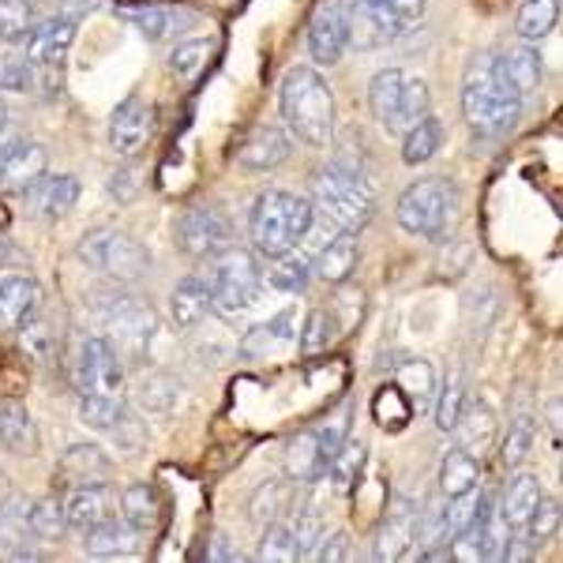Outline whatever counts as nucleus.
<instances>
[{
    "mask_svg": "<svg viewBox=\"0 0 563 563\" xmlns=\"http://www.w3.org/2000/svg\"><path fill=\"white\" fill-rule=\"evenodd\" d=\"M522 102L526 98L507 79L496 53H477L466 65V76H462V117L477 135L496 140V135L511 132L522 113Z\"/></svg>",
    "mask_w": 563,
    "mask_h": 563,
    "instance_id": "f257e3e1",
    "label": "nucleus"
},
{
    "mask_svg": "<svg viewBox=\"0 0 563 563\" xmlns=\"http://www.w3.org/2000/svg\"><path fill=\"white\" fill-rule=\"evenodd\" d=\"M282 121L308 147H327L334 135V95L316 68L297 65L286 71L278 90Z\"/></svg>",
    "mask_w": 563,
    "mask_h": 563,
    "instance_id": "f03ea898",
    "label": "nucleus"
},
{
    "mask_svg": "<svg viewBox=\"0 0 563 563\" xmlns=\"http://www.w3.org/2000/svg\"><path fill=\"white\" fill-rule=\"evenodd\" d=\"M312 222H316V211L308 199L282 192V188H271V192H263L249 211V241L260 256L282 260L308 238Z\"/></svg>",
    "mask_w": 563,
    "mask_h": 563,
    "instance_id": "7ed1b4c3",
    "label": "nucleus"
},
{
    "mask_svg": "<svg viewBox=\"0 0 563 563\" xmlns=\"http://www.w3.org/2000/svg\"><path fill=\"white\" fill-rule=\"evenodd\" d=\"M312 211L323 218L327 225L342 233H357L361 225L372 222L376 211V192L365 177L357 174L346 162H331L320 174L312 177Z\"/></svg>",
    "mask_w": 563,
    "mask_h": 563,
    "instance_id": "20e7f679",
    "label": "nucleus"
},
{
    "mask_svg": "<svg viewBox=\"0 0 563 563\" xmlns=\"http://www.w3.org/2000/svg\"><path fill=\"white\" fill-rule=\"evenodd\" d=\"M368 106L390 135H406L421 117H429V84L402 68H384L368 84Z\"/></svg>",
    "mask_w": 563,
    "mask_h": 563,
    "instance_id": "39448f33",
    "label": "nucleus"
},
{
    "mask_svg": "<svg viewBox=\"0 0 563 563\" xmlns=\"http://www.w3.org/2000/svg\"><path fill=\"white\" fill-rule=\"evenodd\" d=\"M76 256L84 267L113 278L117 286H132V282H140L151 271V252L132 233L109 230V225L87 230L84 241L76 244Z\"/></svg>",
    "mask_w": 563,
    "mask_h": 563,
    "instance_id": "423d86ee",
    "label": "nucleus"
},
{
    "mask_svg": "<svg viewBox=\"0 0 563 563\" xmlns=\"http://www.w3.org/2000/svg\"><path fill=\"white\" fill-rule=\"evenodd\" d=\"M207 294H211V308L222 316H241L244 308L256 301L260 294V260L252 256L249 249H222L218 256H211V267H207Z\"/></svg>",
    "mask_w": 563,
    "mask_h": 563,
    "instance_id": "0eeeda50",
    "label": "nucleus"
},
{
    "mask_svg": "<svg viewBox=\"0 0 563 563\" xmlns=\"http://www.w3.org/2000/svg\"><path fill=\"white\" fill-rule=\"evenodd\" d=\"M455 207H459V196L448 180L424 177V180H413V185L398 196L395 218L406 233L432 241V238H443V230H448L451 218H455Z\"/></svg>",
    "mask_w": 563,
    "mask_h": 563,
    "instance_id": "6e6552de",
    "label": "nucleus"
},
{
    "mask_svg": "<svg viewBox=\"0 0 563 563\" xmlns=\"http://www.w3.org/2000/svg\"><path fill=\"white\" fill-rule=\"evenodd\" d=\"M98 316H102L106 323V339L113 342L117 353H121V361H143V353L154 342V312L147 305L140 301V297H129V294H109V297H98Z\"/></svg>",
    "mask_w": 563,
    "mask_h": 563,
    "instance_id": "1a4fd4ad",
    "label": "nucleus"
},
{
    "mask_svg": "<svg viewBox=\"0 0 563 563\" xmlns=\"http://www.w3.org/2000/svg\"><path fill=\"white\" fill-rule=\"evenodd\" d=\"M71 387L79 395H109L121 398L124 390V365L121 353L106 334H87L71 357Z\"/></svg>",
    "mask_w": 563,
    "mask_h": 563,
    "instance_id": "9d476101",
    "label": "nucleus"
},
{
    "mask_svg": "<svg viewBox=\"0 0 563 563\" xmlns=\"http://www.w3.org/2000/svg\"><path fill=\"white\" fill-rule=\"evenodd\" d=\"M406 34V23L390 12L387 0H350L346 4V42L353 49H384Z\"/></svg>",
    "mask_w": 563,
    "mask_h": 563,
    "instance_id": "9b49d317",
    "label": "nucleus"
},
{
    "mask_svg": "<svg viewBox=\"0 0 563 563\" xmlns=\"http://www.w3.org/2000/svg\"><path fill=\"white\" fill-rule=\"evenodd\" d=\"M230 241H233V225L218 207H192L177 222V249L188 260H211L222 249H230Z\"/></svg>",
    "mask_w": 563,
    "mask_h": 563,
    "instance_id": "f8f14e48",
    "label": "nucleus"
},
{
    "mask_svg": "<svg viewBox=\"0 0 563 563\" xmlns=\"http://www.w3.org/2000/svg\"><path fill=\"white\" fill-rule=\"evenodd\" d=\"M417 526H421V511H417L413 504H406V499H395V504L387 507L384 522H379L376 544H372V556H376L379 563L413 556Z\"/></svg>",
    "mask_w": 563,
    "mask_h": 563,
    "instance_id": "ddd939ff",
    "label": "nucleus"
},
{
    "mask_svg": "<svg viewBox=\"0 0 563 563\" xmlns=\"http://www.w3.org/2000/svg\"><path fill=\"white\" fill-rule=\"evenodd\" d=\"M71 42H76V20L71 15H49L42 23H31V31L23 34V60H31L34 68L60 65Z\"/></svg>",
    "mask_w": 563,
    "mask_h": 563,
    "instance_id": "4468645a",
    "label": "nucleus"
},
{
    "mask_svg": "<svg viewBox=\"0 0 563 563\" xmlns=\"http://www.w3.org/2000/svg\"><path fill=\"white\" fill-rule=\"evenodd\" d=\"M346 4L331 0L316 12V20L308 23V57L316 65H339L346 53Z\"/></svg>",
    "mask_w": 563,
    "mask_h": 563,
    "instance_id": "2eb2a0df",
    "label": "nucleus"
},
{
    "mask_svg": "<svg viewBox=\"0 0 563 563\" xmlns=\"http://www.w3.org/2000/svg\"><path fill=\"white\" fill-rule=\"evenodd\" d=\"M23 196H26V211H31L34 218H42V222H57V218H65L71 207H76L79 180L71 174H42Z\"/></svg>",
    "mask_w": 563,
    "mask_h": 563,
    "instance_id": "dca6fc26",
    "label": "nucleus"
},
{
    "mask_svg": "<svg viewBox=\"0 0 563 563\" xmlns=\"http://www.w3.org/2000/svg\"><path fill=\"white\" fill-rule=\"evenodd\" d=\"M151 121H154L151 106L143 102L140 95H129L117 106L113 121H109V147L121 154V158H132V154L143 151V143H147Z\"/></svg>",
    "mask_w": 563,
    "mask_h": 563,
    "instance_id": "f3484780",
    "label": "nucleus"
},
{
    "mask_svg": "<svg viewBox=\"0 0 563 563\" xmlns=\"http://www.w3.org/2000/svg\"><path fill=\"white\" fill-rule=\"evenodd\" d=\"M45 174V147L38 143H15L0 151V192H26Z\"/></svg>",
    "mask_w": 563,
    "mask_h": 563,
    "instance_id": "a211bd4d",
    "label": "nucleus"
},
{
    "mask_svg": "<svg viewBox=\"0 0 563 563\" xmlns=\"http://www.w3.org/2000/svg\"><path fill=\"white\" fill-rule=\"evenodd\" d=\"M289 158V140L278 124H260L244 135L238 162L244 169H256V174H267V169H278L282 162Z\"/></svg>",
    "mask_w": 563,
    "mask_h": 563,
    "instance_id": "6ab92c4d",
    "label": "nucleus"
},
{
    "mask_svg": "<svg viewBox=\"0 0 563 563\" xmlns=\"http://www.w3.org/2000/svg\"><path fill=\"white\" fill-rule=\"evenodd\" d=\"M135 549H140V530H132L124 519H113L109 515L106 522L90 526L84 530V552L95 560H129L135 556Z\"/></svg>",
    "mask_w": 563,
    "mask_h": 563,
    "instance_id": "aec40b11",
    "label": "nucleus"
},
{
    "mask_svg": "<svg viewBox=\"0 0 563 563\" xmlns=\"http://www.w3.org/2000/svg\"><path fill=\"white\" fill-rule=\"evenodd\" d=\"M124 20L140 26L143 38L169 42V38H180V34L196 23V15L188 12V8H177V4H147V8H129Z\"/></svg>",
    "mask_w": 563,
    "mask_h": 563,
    "instance_id": "412c9836",
    "label": "nucleus"
},
{
    "mask_svg": "<svg viewBox=\"0 0 563 563\" xmlns=\"http://www.w3.org/2000/svg\"><path fill=\"white\" fill-rule=\"evenodd\" d=\"M113 515V493L98 481V485H76L65 499V519L68 530H90V526L106 522Z\"/></svg>",
    "mask_w": 563,
    "mask_h": 563,
    "instance_id": "4be33fe9",
    "label": "nucleus"
},
{
    "mask_svg": "<svg viewBox=\"0 0 563 563\" xmlns=\"http://www.w3.org/2000/svg\"><path fill=\"white\" fill-rule=\"evenodd\" d=\"M31 499L26 496H8L0 504V549H8L20 560H34L38 552L31 549Z\"/></svg>",
    "mask_w": 563,
    "mask_h": 563,
    "instance_id": "5701e85b",
    "label": "nucleus"
},
{
    "mask_svg": "<svg viewBox=\"0 0 563 563\" xmlns=\"http://www.w3.org/2000/svg\"><path fill=\"white\" fill-rule=\"evenodd\" d=\"M357 260H361V249H357V238L353 233H334L331 244H323L320 256L312 260V275L331 282V286H339V282H346L353 271H357Z\"/></svg>",
    "mask_w": 563,
    "mask_h": 563,
    "instance_id": "b1692460",
    "label": "nucleus"
},
{
    "mask_svg": "<svg viewBox=\"0 0 563 563\" xmlns=\"http://www.w3.org/2000/svg\"><path fill=\"white\" fill-rule=\"evenodd\" d=\"M38 282L26 275H4L0 278V327H20L26 316L38 312Z\"/></svg>",
    "mask_w": 563,
    "mask_h": 563,
    "instance_id": "393cba45",
    "label": "nucleus"
},
{
    "mask_svg": "<svg viewBox=\"0 0 563 563\" xmlns=\"http://www.w3.org/2000/svg\"><path fill=\"white\" fill-rule=\"evenodd\" d=\"M211 312V294H207V282L203 278H185L174 286L169 294V320H174L180 331H192L207 320Z\"/></svg>",
    "mask_w": 563,
    "mask_h": 563,
    "instance_id": "a878e982",
    "label": "nucleus"
},
{
    "mask_svg": "<svg viewBox=\"0 0 563 563\" xmlns=\"http://www.w3.org/2000/svg\"><path fill=\"white\" fill-rule=\"evenodd\" d=\"M109 470H113V462L95 443H71L65 455H60V474L71 485H98V481L109 477Z\"/></svg>",
    "mask_w": 563,
    "mask_h": 563,
    "instance_id": "bb28decb",
    "label": "nucleus"
},
{
    "mask_svg": "<svg viewBox=\"0 0 563 563\" xmlns=\"http://www.w3.org/2000/svg\"><path fill=\"white\" fill-rule=\"evenodd\" d=\"M0 443L15 455H34L38 451V429H34V417L20 402L0 406Z\"/></svg>",
    "mask_w": 563,
    "mask_h": 563,
    "instance_id": "cd10ccee",
    "label": "nucleus"
},
{
    "mask_svg": "<svg viewBox=\"0 0 563 563\" xmlns=\"http://www.w3.org/2000/svg\"><path fill=\"white\" fill-rule=\"evenodd\" d=\"M286 474L294 481H301V485H312V481H320L327 474V459L320 451V440H316V432H301L289 440L286 448Z\"/></svg>",
    "mask_w": 563,
    "mask_h": 563,
    "instance_id": "c85d7f7f",
    "label": "nucleus"
},
{
    "mask_svg": "<svg viewBox=\"0 0 563 563\" xmlns=\"http://www.w3.org/2000/svg\"><path fill=\"white\" fill-rule=\"evenodd\" d=\"M538 499H541V481L533 474H515L504 488V507H499V515H504V522L511 526V530H522L530 511L538 507Z\"/></svg>",
    "mask_w": 563,
    "mask_h": 563,
    "instance_id": "c756f323",
    "label": "nucleus"
},
{
    "mask_svg": "<svg viewBox=\"0 0 563 563\" xmlns=\"http://www.w3.org/2000/svg\"><path fill=\"white\" fill-rule=\"evenodd\" d=\"M481 485V466H477V455H470L466 448H455L448 451L440 462V493L443 496H462L470 488Z\"/></svg>",
    "mask_w": 563,
    "mask_h": 563,
    "instance_id": "7c9ffc66",
    "label": "nucleus"
},
{
    "mask_svg": "<svg viewBox=\"0 0 563 563\" xmlns=\"http://www.w3.org/2000/svg\"><path fill=\"white\" fill-rule=\"evenodd\" d=\"M499 65H504L507 71V79L515 84V90L526 98V95H533V90L541 87V76H544V65H541V57L533 53V45H515V49H507L504 57H499Z\"/></svg>",
    "mask_w": 563,
    "mask_h": 563,
    "instance_id": "2f4dec72",
    "label": "nucleus"
},
{
    "mask_svg": "<svg viewBox=\"0 0 563 563\" xmlns=\"http://www.w3.org/2000/svg\"><path fill=\"white\" fill-rule=\"evenodd\" d=\"M462 448L470 451V455H477V451H488L493 448V435H496V417L488 410L485 402H466V410H462L459 424H455Z\"/></svg>",
    "mask_w": 563,
    "mask_h": 563,
    "instance_id": "473e14b6",
    "label": "nucleus"
},
{
    "mask_svg": "<svg viewBox=\"0 0 563 563\" xmlns=\"http://www.w3.org/2000/svg\"><path fill=\"white\" fill-rule=\"evenodd\" d=\"M493 504L485 493H477V488H470V493H462V496H448V507L440 511V526H443V541H451V538H459L462 530H470L474 526V519L485 507Z\"/></svg>",
    "mask_w": 563,
    "mask_h": 563,
    "instance_id": "72a5a7b5",
    "label": "nucleus"
},
{
    "mask_svg": "<svg viewBox=\"0 0 563 563\" xmlns=\"http://www.w3.org/2000/svg\"><path fill=\"white\" fill-rule=\"evenodd\" d=\"M556 20H560V0H526L519 15H515V31H519V38L526 45H533L549 38Z\"/></svg>",
    "mask_w": 563,
    "mask_h": 563,
    "instance_id": "f704fd0d",
    "label": "nucleus"
},
{
    "mask_svg": "<svg viewBox=\"0 0 563 563\" xmlns=\"http://www.w3.org/2000/svg\"><path fill=\"white\" fill-rule=\"evenodd\" d=\"M440 147H443V124L435 121V117H421V121L402 135V162L406 166H421V162L435 158Z\"/></svg>",
    "mask_w": 563,
    "mask_h": 563,
    "instance_id": "c9c22d12",
    "label": "nucleus"
},
{
    "mask_svg": "<svg viewBox=\"0 0 563 563\" xmlns=\"http://www.w3.org/2000/svg\"><path fill=\"white\" fill-rule=\"evenodd\" d=\"M121 519L132 526V530L147 533L158 526V496H154L151 485H129L121 493Z\"/></svg>",
    "mask_w": 563,
    "mask_h": 563,
    "instance_id": "e433bc0d",
    "label": "nucleus"
},
{
    "mask_svg": "<svg viewBox=\"0 0 563 563\" xmlns=\"http://www.w3.org/2000/svg\"><path fill=\"white\" fill-rule=\"evenodd\" d=\"M462 410H466V376H462V368H451L443 376L440 398H435V424H440V432H455Z\"/></svg>",
    "mask_w": 563,
    "mask_h": 563,
    "instance_id": "4c0bfd02",
    "label": "nucleus"
},
{
    "mask_svg": "<svg viewBox=\"0 0 563 563\" xmlns=\"http://www.w3.org/2000/svg\"><path fill=\"white\" fill-rule=\"evenodd\" d=\"M365 462H368V448H365V443L346 440L331 455V462H327V474H331V481L339 488H353L361 481V474H365Z\"/></svg>",
    "mask_w": 563,
    "mask_h": 563,
    "instance_id": "58836bf2",
    "label": "nucleus"
},
{
    "mask_svg": "<svg viewBox=\"0 0 563 563\" xmlns=\"http://www.w3.org/2000/svg\"><path fill=\"white\" fill-rule=\"evenodd\" d=\"M282 511H289V485H286V481H278V477L263 481V485L249 499V519L267 526V522H275Z\"/></svg>",
    "mask_w": 563,
    "mask_h": 563,
    "instance_id": "ea45409f",
    "label": "nucleus"
},
{
    "mask_svg": "<svg viewBox=\"0 0 563 563\" xmlns=\"http://www.w3.org/2000/svg\"><path fill=\"white\" fill-rule=\"evenodd\" d=\"M556 530H560V499L541 493L538 507L530 511V519H526V526H522L519 533L526 538V544H530V549H538V544L556 538Z\"/></svg>",
    "mask_w": 563,
    "mask_h": 563,
    "instance_id": "a19ab883",
    "label": "nucleus"
},
{
    "mask_svg": "<svg viewBox=\"0 0 563 563\" xmlns=\"http://www.w3.org/2000/svg\"><path fill=\"white\" fill-rule=\"evenodd\" d=\"M68 519H65V504L57 496H45L31 504V533L34 541H57L65 538Z\"/></svg>",
    "mask_w": 563,
    "mask_h": 563,
    "instance_id": "79ce46f5",
    "label": "nucleus"
},
{
    "mask_svg": "<svg viewBox=\"0 0 563 563\" xmlns=\"http://www.w3.org/2000/svg\"><path fill=\"white\" fill-rule=\"evenodd\" d=\"M372 417L384 429H406V421L413 417V402L406 398L402 387H379L376 398H372Z\"/></svg>",
    "mask_w": 563,
    "mask_h": 563,
    "instance_id": "37998d69",
    "label": "nucleus"
},
{
    "mask_svg": "<svg viewBox=\"0 0 563 563\" xmlns=\"http://www.w3.org/2000/svg\"><path fill=\"white\" fill-rule=\"evenodd\" d=\"M135 398H140V406L147 413H169L180 402V384L174 376H166V372H154L151 379L140 384V395Z\"/></svg>",
    "mask_w": 563,
    "mask_h": 563,
    "instance_id": "c03bdc74",
    "label": "nucleus"
},
{
    "mask_svg": "<svg viewBox=\"0 0 563 563\" xmlns=\"http://www.w3.org/2000/svg\"><path fill=\"white\" fill-rule=\"evenodd\" d=\"M256 560L260 563H294L297 560V541H294V530L289 522H267L260 538V549H256Z\"/></svg>",
    "mask_w": 563,
    "mask_h": 563,
    "instance_id": "a18cd8bd",
    "label": "nucleus"
},
{
    "mask_svg": "<svg viewBox=\"0 0 563 563\" xmlns=\"http://www.w3.org/2000/svg\"><path fill=\"white\" fill-rule=\"evenodd\" d=\"M124 413V398H109V395H79V421L87 429L109 432Z\"/></svg>",
    "mask_w": 563,
    "mask_h": 563,
    "instance_id": "49530a36",
    "label": "nucleus"
},
{
    "mask_svg": "<svg viewBox=\"0 0 563 563\" xmlns=\"http://www.w3.org/2000/svg\"><path fill=\"white\" fill-rule=\"evenodd\" d=\"M214 57V42L211 38H188L169 53V68L180 79H196L207 68V60Z\"/></svg>",
    "mask_w": 563,
    "mask_h": 563,
    "instance_id": "de8ad7c7",
    "label": "nucleus"
},
{
    "mask_svg": "<svg viewBox=\"0 0 563 563\" xmlns=\"http://www.w3.org/2000/svg\"><path fill=\"white\" fill-rule=\"evenodd\" d=\"M533 440H538V424H533V417H515L511 429H507V440H504V451H499V459H504V466H522L526 455L533 451Z\"/></svg>",
    "mask_w": 563,
    "mask_h": 563,
    "instance_id": "09e8293b",
    "label": "nucleus"
},
{
    "mask_svg": "<svg viewBox=\"0 0 563 563\" xmlns=\"http://www.w3.org/2000/svg\"><path fill=\"white\" fill-rule=\"evenodd\" d=\"M398 387L406 390V398H421V406L432 398L435 390V376H432V365L424 357H406L402 365H398Z\"/></svg>",
    "mask_w": 563,
    "mask_h": 563,
    "instance_id": "8fccbe9b",
    "label": "nucleus"
},
{
    "mask_svg": "<svg viewBox=\"0 0 563 563\" xmlns=\"http://www.w3.org/2000/svg\"><path fill=\"white\" fill-rule=\"evenodd\" d=\"M334 331H339V323H334V316L327 312V308H312V312L305 316V327H301V353H323L327 346L334 342Z\"/></svg>",
    "mask_w": 563,
    "mask_h": 563,
    "instance_id": "3c124183",
    "label": "nucleus"
},
{
    "mask_svg": "<svg viewBox=\"0 0 563 563\" xmlns=\"http://www.w3.org/2000/svg\"><path fill=\"white\" fill-rule=\"evenodd\" d=\"M312 282V263L301 260V256H282V263L271 271V286L275 289H286V294H301Z\"/></svg>",
    "mask_w": 563,
    "mask_h": 563,
    "instance_id": "603ef678",
    "label": "nucleus"
},
{
    "mask_svg": "<svg viewBox=\"0 0 563 563\" xmlns=\"http://www.w3.org/2000/svg\"><path fill=\"white\" fill-rule=\"evenodd\" d=\"M31 23L34 20L26 0H0V42H23Z\"/></svg>",
    "mask_w": 563,
    "mask_h": 563,
    "instance_id": "864d4df0",
    "label": "nucleus"
},
{
    "mask_svg": "<svg viewBox=\"0 0 563 563\" xmlns=\"http://www.w3.org/2000/svg\"><path fill=\"white\" fill-rule=\"evenodd\" d=\"M316 432V440H320V451H323V459L331 462L334 451L342 448V443L350 440V406H342L334 417H327V421L320 424V429H312Z\"/></svg>",
    "mask_w": 563,
    "mask_h": 563,
    "instance_id": "5fc2aeb1",
    "label": "nucleus"
},
{
    "mask_svg": "<svg viewBox=\"0 0 563 563\" xmlns=\"http://www.w3.org/2000/svg\"><path fill=\"white\" fill-rule=\"evenodd\" d=\"M289 530H294V541H297V560H305L308 552L316 549V541L323 538V519L312 511V507H305V511H297V515H294Z\"/></svg>",
    "mask_w": 563,
    "mask_h": 563,
    "instance_id": "6e6d98bb",
    "label": "nucleus"
},
{
    "mask_svg": "<svg viewBox=\"0 0 563 563\" xmlns=\"http://www.w3.org/2000/svg\"><path fill=\"white\" fill-rule=\"evenodd\" d=\"M23 346H26L31 357L49 361L53 357V331H49V323L26 316V320H23Z\"/></svg>",
    "mask_w": 563,
    "mask_h": 563,
    "instance_id": "4d7b16f0",
    "label": "nucleus"
},
{
    "mask_svg": "<svg viewBox=\"0 0 563 563\" xmlns=\"http://www.w3.org/2000/svg\"><path fill=\"white\" fill-rule=\"evenodd\" d=\"M34 87V65L31 60H0V90H26Z\"/></svg>",
    "mask_w": 563,
    "mask_h": 563,
    "instance_id": "13d9d810",
    "label": "nucleus"
},
{
    "mask_svg": "<svg viewBox=\"0 0 563 563\" xmlns=\"http://www.w3.org/2000/svg\"><path fill=\"white\" fill-rule=\"evenodd\" d=\"M117 435V443H121V451H129V455H140V448H143V440H147V432H143V421H135V417L124 410L121 413V421L109 429Z\"/></svg>",
    "mask_w": 563,
    "mask_h": 563,
    "instance_id": "bf43d9fd",
    "label": "nucleus"
},
{
    "mask_svg": "<svg viewBox=\"0 0 563 563\" xmlns=\"http://www.w3.org/2000/svg\"><path fill=\"white\" fill-rule=\"evenodd\" d=\"M308 556L320 560V563H342V560H350L353 556V552H350V538H346V533H331V538L323 533V538L316 541V549L308 552Z\"/></svg>",
    "mask_w": 563,
    "mask_h": 563,
    "instance_id": "052dcab7",
    "label": "nucleus"
},
{
    "mask_svg": "<svg viewBox=\"0 0 563 563\" xmlns=\"http://www.w3.org/2000/svg\"><path fill=\"white\" fill-rule=\"evenodd\" d=\"M140 192V180H135V169H117L113 177H109V196L121 199V203H129V199Z\"/></svg>",
    "mask_w": 563,
    "mask_h": 563,
    "instance_id": "680f3d73",
    "label": "nucleus"
},
{
    "mask_svg": "<svg viewBox=\"0 0 563 563\" xmlns=\"http://www.w3.org/2000/svg\"><path fill=\"white\" fill-rule=\"evenodd\" d=\"M387 4H390V12L406 23V31L421 23V15H424V0H387Z\"/></svg>",
    "mask_w": 563,
    "mask_h": 563,
    "instance_id": "e2e57ef3",
    "label": "nucleus"
},
{
    "mask_svg": "<svg viewBox=\"0 0 563 563\" xmlns=\"http://www.w3.org/2000/svg\"><path fill=\"white\" fill-rule=\"evenodd\" d=\"M207 560H233V563H241L244 556H241L238 549H233L225 533H214V538H211V549H207Z\"/></svg>",
    "mask_w": 563,
    "mask_h": 563,
    "instance_id": "0e129e2a",
    "label": "nucleus"
},
{
    "mask_svg": "<svg viewBox=\"0 0 563 563\" xmlns=\"http://www.w3.org/2000/svg\"><path fill=\"white\" fill-rule=\"evenodd\" d=\"M549 429H552V440L560 443V402L549 406Z\"/></svg>",
    "mask_w": 563,
    "mask_h": 563,
    "instance_id": "69168bd1",
    "label": "nucleus"
},
{
    "mask_svg": "<svg viewBox=\"0 0 563 563\" xmlns=\"http://www.w3.org/2000/svg\"><path fill=\"white\" fill-rule=\"evenodd\" d=\"M8 129V106H4V98H0V132Z\"/></svg>",
    "mask_w": 563,
    "mask_h": 563,
    "instance_id": "338daca9",
    "label": "nucleus"
},
{
    "mask_svg": "<svg viewBox=\"0 0 563 563\" xmlns=\"http://www.w3.org/2000/svg\"><path fill=\"white\" fill-rule=\"evenodd\" d=\"M12 256V244H8V238H0V260Z\"/></svg>",
    "mask_w": 563,
    "mask_h": 563,
    "instance_id": "774afa93",
    "label": "nucleus"
}]
</instances>
